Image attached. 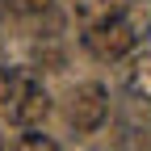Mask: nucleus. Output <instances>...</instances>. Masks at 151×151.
<instances>
[{"label":"nucleus","mask_w":151,"mask_h":151,"mask_svg":"<svg viewBox=\"0 0 151 151\" xmlns=\"http://www.w3.org/2000/svg\"><path fill=\"white\" fill-rule=\"evenodd\" d=\"M134 38L139 34H134V25L126 17H109V21L84 29V50L92 59H101V63H113V59H126L134 50Z\"/></svg>","instance_id":"obj_1"},{"label":"nucleus","mask_w":151,"mask_h":151,"mask_svg":"<svg viewBox=\"0 0 151 151\" xmlns=\"http://www.w3.org/2000/svg\"><path fill=\"white\" fill-rule=\"evenodd\" d=\"M109 118V92L105 84L97 80H88L71 92V101H67V122L80 130V134H92V130H101V122Z\"/></svg>","instance_id":"obj_2"},{"label":"nucleus","mask_w":151,"mask_h":151,"mask_svg":"<svg viewBox=\"0 0 151 151\" xmlns=\"http://www.w3.org/2000/svg\"><path fill=\"white\" fill-rule=\"evenodd\" d=\"M46 113H50V97H46V88H38V84H21V92L13 97V122L21 126V130H38L46 122Z\"/></svg>","instance_id":"obj_3"},{"label":"nucleus","mask_w":151,"mask_h":151,"mask_svg":"<svg viewBox=\"0 0 151 151\" xmlns=\"http://www.w3.org/2000/svg\"><path fill=\"white\" fill-rule=\"evenodd\" d=\"M126 92L134 101L151 105V55H134V59H130V67H126Z\"/></svg>","instance_id":"obj_4"},{"label":"nucleus","mask_w":151,"mask_h":151,"mask_svg":"<svg viewBox=\"0 0 151 151\" xmlns=\"http://www.w3.org/2000/svg\"><path fill=\"white\" fill-rule=\"evenodd\" d=\"M130 0H76V13H80L84 25H101L109 17H122V9Z\"/></svg>","instance_id":"obj_5"},{"label":"nucleus","mask_w":151,"mask_h":151,"mask_svg":"<svg viewBox=\"0 0 151 151\" xmlns=\"http://www.w3.org/2000/svg\"><path fill=\"white\" fill-rule=\"evenodd\" d=\"M21 84H25V76H21V71L0 63V105H13V97L21 92Z\"/></svg>","instance_id":"obj_6"},{"label":"nucleus","mask_w":151,"mask_h":151,"mask_svg":"<svg viewBox=\"0 0 151 151\" xmlns=\"http://www.w3.org/2000/svg\"><path fill=\"white\" fill-rule=\"evenodd\" d=\"M17 151H59V143L46 139V134H25L21 143H17Z\"/></svg>","instance_id":"obj_7"},{"label":"nucleus","mask_w":151,"mask_h":151,"mask_svg":"<svg viewBox=\"0 0 151 151\" xmlns=\"http://www.w3.org/2000/svg\"><path fill=\"white\" fill-rule=\"evenodd\" d=\"M13 4L21 9V13H46V9H50V0H13Z\"/></svg>","instance_id":"obj_8"},{"label":"nucleus","mask_w":151,"mask_h":151,"mask_svg":"<svg viewBox=\"0 0 151 151\" xmlns=\"http://www.w3.org/2000/svg\"><path fill=\"white\" fill-rule=\"evenodd\" d=\"M0 151H4V139H0Z\"/></svg>","instance_id":"obj_9"},{"label":"nucleus","mask_w":151,"mask_h":151,"mask_svg":"<svg viewBox=\"0 0 151 151\" xmlns=\"http://www.w3.org/2000/svg\"><path fill=\"white\" fill-rule=\"evenodd\" d=\"M147 113H151V105H147Z\"/></svg>","instance_id":"obj_10"}]
</instances>
